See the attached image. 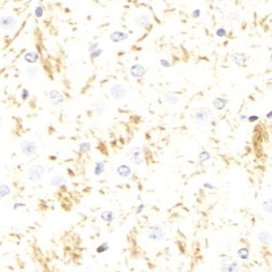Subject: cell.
<instances>
[{"label":"cell","mask_w":272,"mask_h":272,"mask_svg":"<svg viewBox=\"0 0 272 272\" xmlns=\"http://www.w3.org/2000/svg\"><path fill=\"white\" fill-rule=\"evenodd\" d=\"M93 106H94V108H95L96 112L98 114H102V111H103V110H104V107H103V106L101 104L100 102H96Z\"/></svg>","instance_id":"4316f807"},{"label":"cell","mask_w":272,"mask_h":272,"mask_svg":"<svg viewBox=\"0 0 272 272\" xmlns=\"http://www.w3.org/2000/svg\"><path fill=\"white\" fill-rule=\"evenodd\" d=\"M257 119H258V117H257V116H252V117H250V118H249V121H250V122H253V121L257 120Z\"/></svg>","instance_id":"d590c367"},{"label":"cell","mask_w":272,"mask_h":272,"mask_svg":"<svg viewBox=\"0 0 272 272\" xmlns=\"http://www.w3.org/2000/svg\"><path fill=\"white\" fill-rule=\"evenodd\" d=\"M98 46H99V44H98L97 43H95V44H91L89 48H88V52H92V51L96 50L97 48H98Z\"/></svg>","instance_id":"d6a6232c"},{"label":"cell","mask_w":272,"mask_h":272,"mask_svg":"<svg viewBox=\"0 0 272 272\" xmlns=\"http://www.w3.org/2000/svg\"><path fill=\"white\" fill-rule=\"evenodd\" d=\"M1 123H2V117L0 115V124H1Z\"/></svg>","instance_id":"8d00e7d4"},{"label":"cell","mask_w":272,"mask_h":272,"mask_svg":"<svg viewBox=\"0 0 272 272\" xmlns=\"http://www.w3.org/2000/svg\"><path fill=\"white\" fill-rule=\"evenodd\" d=\"M239 20V15L237 13H231L230 14V21H237Z\"/></svg>","instance_id":"4dcf8cb0"},{"label":"cell","mask_w":272,"mask_h":272,"mask_svg":"<svg viewBox=\"0 0 272 272\" xmlns=\"http://www.w3.org/2000/svg\"><path fill=\"white\" fill-rule=\"evenodd\" d=\"M147 235L150 239H154V240H159L164 237V233L160 227L154 226V227H151L148 229Z\"/></svg>","instance_id":"8992f818"},{"label":"cell","mask_w":272,"mask_h":272,"mask_svg":"<svg viewBox=\"0 0 272 272\" xmlns=\"http://www.w3.org/2000/svg\"><path fill=\"white\" fill-rule=\"evenodd\" d=\"M216 34L217 35L219 36V37H224V36L227 34V31H226V29H223V28H220V29H218L217 30Z\"/></svg>","instance_id":"f546056e"},{"label":"cell","mask_w":272,"mask_h":272,"mask_svg":"<svg viewBox=\"0 0 272 272\" xmlns=\"http://www.w3.org/2000/svg\"><path fill=\"white\" fill-rule=\"evenodd\" d=\"M102 52H103V51H102V49H100V48H97L96 50L90 52V57H91V59L97 58V57H99V56L102 55Z\"/></svg>","instance_id":"603a6c76"},{"label":"cell","mask_w":272,"mask_h":272,"mask_svg":"<svg viewBox=\"0 0 272 272\" xmlns=\"http://www.w3.org/2000/svg\"><path fill=\"white\" fill-rule=\"evenodd\" d=\"M11 194L10 187L6 184H3L0 186V196L1 197H6Z\"/></svg>","instance_id":"2e32d148"},{"label":"cell","mask_w":272,"mask_h":272,"mask_svg":"<svg viewBox=\"0 0 272 272\" xmlns=\"http://www.w3.org/2000/svg\"><path fill=\"white\" fill-rule=\"evenodd\" d=\"M44 168L41 165H33L28 170V177L31 181H38L43 178Z\"/></svg>","instance_id":"3957f363"},{"label":"cell","mask_w":272,"mask_h":272,"mask_svg":"<svg viewBox=\"0 0 272 272\" xmlns=\"http://www.w3.org/2000/svg\"><path fill=\"white\" fill-rule=\"evenodd\" d=\"M111 41L114 43H118V42L123 41L128 39V35L124 32L121 31H114L113 32L110 36Z\"/></svg>","instance_id":"30bf717a"},{"label":"cell","mask_w":272,"mask_h":272,"mask_svg":"<svg viewBox=\"0 0 272 272\" xmlns=\"http://www.w3.org/2000/svg\"><path fill=\"white\" fill-rule=\"evenodd\" d=\"M64 181L65 178L62 176H56V177H54L52 179L51 185L53 186H60Z\"/></svg>","instance_id":"d6986e66"},{"label":"cell","mask_w":272,"mask_h":272,"mask_svg":"<svg viewBox=\"0 0 272 272\" xmlns=\"http://www.w3.org/2000/svg\"><path fill=\"white\" fill-rule=\"evenodd\" d=\"M108 248H109L108 243H102V245H100V246L97 248V252L98 254H102V253H103V252L106 251V250L108 249Z\"/></svg>","instance_id":"f1b7e54d"},{"label":"cell","mask_w":272,"mask_h":272,"mask_svg":"<svg viewBox=\"0 0 272 272\" xmlns=\"http://www.w3.org/2000/svg\"><path fill=\"white\" fill-rule=\"evenodd\" d=\"M18 25V21L14 17L10 15L0 17V28L6 31L13 32L16 30Z\"/></svg>","instance_id":"7a4b0ae2"},{"label":"cell","mask_w":272,"mask_h":272,"mask_svg":"<svg viewBox=\"0 0 272 272\" xmlns=\"http://www.w3.org/2000/svg\"><path fill=\"white\" fill-rule=\"evenodd\" d=\"M200 16V9H197V10H195L193 12V17L194 18H199Z\"/></svg>","instance_id":"836d02e7"},{"label":"cell","mask_w":272,"mask_h":272,"mask_svg":"<svg viewBox=\"0 0 272 272\" xmlns=\"http://www.w3.org/2000/svg\"><path fill=\"white\" fill-rule=\"evenodd\" d=\"M160 64H161V65L164 67H169L170 66V63H169V61L167 60H165V59H161V60H160Z\"/></svg>","instance_id":"1f68e13d"},{"label":"cell","mask_w":272,"mask_h":272,"mask_svg":"<svg viewBox=\"0 0 272 272\" xmlns=\"http://www.w3.org/2000/svg\"><path fill=\"white\" fill-rule=\"evenodd\" d=\"M21 97L23 101H26L29 97V91L27 88H23L21 92Z\"/></svg>","instance_id":"484cf974"},{"label":"cell","mask_w":272,"mask_h":272,"mask_svg":"<svg viewBox=\"0 0 272 272\" xmlns=\"http://www.w3.org/2000/svg\"><path fill=\"white\" fill-rule=\"evenodd\" d=\"M49 100L53 106H59L64 102V97L58 90L53 89L49 92Z\"/></svg>","instance_id":"5b68a950"},{"label":"cell","mask_w":272,"mask_h":272,"mask_svg":"<svg viewBox=\"0 0 272 272\" xmlns=\"http://www.w3.org/2000/svg\"><path fill=\"white\" fill-rule=\"evenodd\" d=\"M131 154H132V159L136 164H140L142 161V159H141V150H140L139 148L135 147L133 148V150H131Z\"/></svg>","instance_id":"7c38bea8"},{"label":"cell","mask_w":272,"mask_h":272,"mask_svg":"<svg viewBox=\"0 0 272 272\" xmlns=\"http://www.w3.org/2000/svg\"><path fill=\"white\" fill-rule=\"evenodd\" d=\"M232 60L237 65L240 67L245 66L246 57H245V55L242 52H235V54H233Z\"/></svg>","instance_id":"8fae6325"},{"label":"cell","mask_w":272,"mask_h":272,"mask_svg":"<svg viewBox=\"0 0 272 272\" xmlns=\"http://www.w3.org/2000/svg\"><path fill=\"white\" fill-rule=\"evenodd\" d=\"M269 234H268V232H262L260 233L259 235H258V239H259V240L261 241V242H263V243H266L268 241V239H269Z\"/></svg>","instance_id":"cb8c5ba5"},{"label":"cell","mask_w":272,"mask_h":272,"mask_svg":"<svg viewBox=\"0 0 272 272\" xmlns=\"http://www.w3.org/2000/svg\"><path fill=\"white\" fill-rule=\"evenodd\" d=\"M34 17L38 19H40L44 17V7L41 5H38L34 8Z\"/></svg>","instance_id":"ac0fdd59"},{"label":"cell","mask_w":272,"mask_h":272,"mask_svg":"<svg viewBox=\"0 0 272 272\" xmlns=\"http://www.w3.org/2000/svg\"><path fill=\"white\" fill-rule=\"evenodd\" d=\"M118 173L120 175L121 177H126L130 175V173H131V170H130V168H129L128 166L123 165V166H120L118 168Z\"/></svg>","instance_id":"9a60e30c"},{"label":"cell","mask_w":272,"mask_h":272,"mask_svg":"<svg viewBox=\"0 0 272 272\" xmlns=\"http://www.w3.org/2000/svg\"><path fill=\"white\" fill-rule=\"evenodd\" d=\"M21 150L26 156H32L37 152V145L30 141H25L21 144Z\"/></svg>","instance_id":"277c9868"},{"label":"cell","mask_w":272,"mask_h":272,"mask_svg":"<svg viewBox=\"0 0 272 272\" xmlns=\"http://www.w3.org/2000/svg\"><path fill=\"white\" fill-rule=\"evenodd\" d=\"M24 60L25 62L28 63L29 65H34L38 62V60L39 59V55L35 51H30V52H26L24 55L23 57Z\"/></svg>","instance_id":"ba28073f"},{"label":"cell","mask_w":272,"mask_h":272,"mask_svg":"<svg viewBox=\"0 0 272 272\" xmlns=\"http://www.w3.org/2000/svg\"><path fill=\"white\" fill-rule=\"evenodd\" d=\"M164 97H165V101L170 102V103H172V104H175V103L178 101V98L176 97L173 94L170 93V92H169V93L165 94V95H164Z\"/></svg>","instance_id":"44dd1931"},{"label":"cell","mask_w":272,"mask_h":272,"mask_svg":"<svg viewBox=\"0 0 272 272\" xmlns=\"http://www.w3.org/2000/svg\"><path fill=\"white\" fill-rule=\"evenodd\" d=\"M238 254H239V256L241 258L246 259V258H248V254H249V253H248V249H246V248H241V249L239 251V253H238Z\"/></svg>","instance_id":"d4e9b609"},{"label":"cell","mask_w":272,"mask_h":272,"mask_svg":"<svg viewBox=\"0 0 272 272\" xmlns=\"http://www.w3.org/2000/svg\"><path fill=\"white\" fill-rule=\"evenodd\" d=\"M91 149V145L89 143H82L79 145V150L82 152H87Z\"/></svg>","instance_id":"83f0119b"},{"label":"cell","mask_w":272,"mask_h":272,"mask_svg":"<svg viewBox=\"0 0 272 272\" xmlns=\"http://www.w3.org/2000/svg\"><path fill=\"white\" fill-rule=\"evenodd\" d=\"M130 72L133 77L141 78L142 77L145 73V70L141 65H134L130 69Z\"/></svg>","instance_id":"9c48e42d"},{"label":"cell","mask_w":272,"mask_h":272,"mask_svg":"<svg viewBox=\"0 0 272 272\" xmlns=\"http://www.w3.org/2000/svg\"><path fill=\"white\" fill-rule=\"evenodd\" d=\"M102 218L106 222H111L114 218V214L110 211H106L102 214Z\"/></svg>","instance_id":"ffe728a7"},{"label":"cell","mask_w":272,"mask_h":272,"mask_svg":"<svg viewBox=\"0 0 272 272\" xmlns=\"http://www.w3.org/2000/svg\"><path fill=\"white\" fill-rule=\"evenodd\" d=\"M213 104L217 110H222V109H224L225 106H226L227 101L225 100V99H222V98H217L216 100L214 101Z\"/></svg>","instance_id":"e0dca14e"},{"label":"cell","mask_w":272,"mask_h":272,"mask_svg":"<svg viewBox=\"0 0 272 272\" xmlns=\"http://www.w3.org/2000/svg\"><path fill=\"white\" fill-rule=\"evenodd\" d=\"M137 24L139 27H144V26H146L150 24V18L147 16H141L140 17H138V19L137 20Z\"/></svg>","instance_id":"5bb4252c"},{"label":"cell","mask_w":272,"mask_h":272,"mask_svg":"<svg viewBox=\"0 0 272 272\" xmlns=\"http://www.w3.org/2000/svg\"><path fill=\"white\" fill-rule=\"evenodd\" d=\"M21 206H24V204H20V203H17V204H15L14 205H13V209L17 210L20 207H21Z\"/></svg>","instance_id":"e575fe53"},{"label":"cell","mask_w":272,"mask_h":272,"mask_svg":"<svg viewBox=\"0 0 272 272\" xmlns=\"http://www.w3.org/2000/svg\"><path fill=\"white\" fill-rule=\"evenodd\" d=\"M104 171V164L103 163H97L95 167V174L97 176H99Z\"/></svg>","instance_id":"7402d4cb"},{"label":"cell","mask_w":272,"mask_h":272,"mask_svg":"<svg viewBox=\"0 0 272 272\" xmlns=\"http://www.w3.org/2000/svg\"><path fill=\"white\" fill-rule=\"evenodd\" d=\"M212 117V110L208 108H199L194 113L195 122L200 125H206Z\"/></svg>","instance_id":"6da1fadb"},{"label":"cell","mask_w":272,"mask_h":272,"mask_svg":"<svg viewBox=\"0 0 272 272\" xmlns=\"http://www.w3.org/2000/svg\"><path fill=\"white\" fill-rule=\"evenodd\" d=\"M110 94L114 99H122L126 95V91L121 85H114L110 89Z\"/></svg>","instance_id":"52a82bcc"},{"label":"cell","mask_w":272,"mask_h":272,"mask_svg":"<svg viewBox=\"0 0 272 272\" xmlns=\"http://www.w3.org/2000/svg\"><path fill=\"white\" fill-rule=\"evenodd\" d=\"M39 68L37 66H29L26 69V75L29 79H34L38 75Z\"/></svg>","instance_id":"4fadbf2b"}]
</instances>
